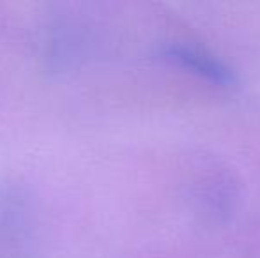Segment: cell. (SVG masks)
I'll list each match as a JSON object with an SVG mask.
<instances>
[{
	"label": "cell",
	"instance_id": "obj_1",
	"mask_svg": "<svg viewBox=\"0 0 260 258\" xmlns=\"http://www.w3.org/2000/svg\"><path fill=\"white\" fill-rule=\"evenodd\" d=\"M161 55L167 62L179 69H184L186 72L199 76L200 80L212 83L218 87H234L237 78L230 67H226L219 59H216L212 53L206 50H200L191 45H182V43H170L163 46Z\"/></svg>",
	"mask_w": 260,
	"mask_h": 258
}]
</instances>
